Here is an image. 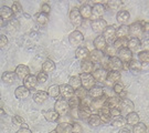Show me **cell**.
Listing matches in <instances>:
<instances>
[{
  "label": "cell",
  "instance_id": "obj_1",
  "mask_svg": "<svg viewBox=\"0 0 149 133\" xmlns=\"http://www.w3.org/2000/svg\"><path fill=\"white\" fill-rule=\"evenodd\" d=\"M82 87L86 90H91L93 87H95V79L91 73H82L80 75Z\"/></svg>",
  "mask_w": 149,
  "mask_h": 133
},
{
  "label": "cell",
  "instance_id": "obj_2",
  "mask_svg": "<svg viewBox=\"0 0 149 133\" xmlns=\"http://www.w3.org/2000/svg\"><path fill=\"white\" fill-rule=\"evenodd\" d=\"M70 110L71 109H70L68 101L63 100V99H59L58 101L55 102V104H54V111L58 112L60 115H64V114L69 113Z\"/></svg>",
  "mask_w": 149,
  "mask_h": 133
},
{
  "label": "cell",
  "instance_id": "obj_3",
  "mask_svg": "<svg viewBox=\"0 0 149 133\" xmlns=\"http://www.w3.org/2000/svg\"><path fill=\"white\" fill-rule=\"evenodd\" d=\"M107 98H108V96H105V94H103L101 98L93 99V100L91 101V104H90L91 110H92V111H100L102 108L105 106V104H106Z\"/></svg>",
  "mask_w": 149,
  "mask_h": 133
},
{
  "label": "cell",
  "instance_id": "obj_4",
  "mask_svg": "<svg viewBox=\"0 0 149 133\" xmlns=\"http://www.w3.org/2000/svg\"><path fill=\"white\" fill-rule=\"evenodd\" d=\"M70 21L72 23V26L75 27V28H77V27H80L82 25L83 18L81 16L80 10L77 8H74V9L71 10V12H70Z\"/></svg>",
  "mask_w": 149,
  "mask_h": 133
},
{
  "label": "cell",
  "instance_id": "obj_5",
  "mask_svg": "<svg viewBox=\"0 0 149 133\" xmlns=\"http://www.w3.org/2000/svg\"><path fill=\"white\" fill-rule=\"evenodd\" d=\"M134 103L129 99H126V98H124L120 100V103H119V106H118V109L120 110V113H124V114H126L127 115L128 113H130V112H134Z\"/></svg>",
  "mask_w": 149,
  "mask_h": 133
},
{
  "label": "cell",
  "instance_id": "obj_6",
  "mask_svg": "<svg viewBox=\"0 0 149 133\" xmlns=\"http://www.w3.org/2000/svg\"><path fill=\"white\" fill-rule=\"evenodd\" d=\"M83 40H84V36L79 30H75L69 36V41L72 47H79L83 42Z\"/></svg>",
  "mask_w": 149,
  "mask_h": 133
},
{
  "label": "cell",
  "instance_id": "obj_7",
  "mask_svg": "<svg viewBox=\"0 0 149 133\" xmlns=\"http://www.w3.org/2000/svg\"><path fill=\"white\" fill-rule=\"evenodd\" d=\"M105 6L102 5V4H95V5L92 7V17L91 19L97 20V19H101V17L105 13Z\"/></svg>",
  "mask_w": 149,
  "mask_h": 133
},
{
  "label": "cell",
  "instance_id": "obj_8",
  "mask_svg": "<svg viewBox=\"0 0 149 133\" xmlns=\"http://www.w3.org/2000/svg\"><path fill=\"white\" fill-rule=\"evenodd\" d=\"M92 30L96 33H102V32L105 31V29L107 28V22L104 19H97L92 22Z\"/></svg>",
  "mask_w": 149,
  "mask_h": 133
},
{
  "label": "cell",
  "instance_id": "obj_9",
  "mask_svg": "<svg viewBox=\"0 0 149 133\" xmlns=\"http://www.w3.org/2000/svg\"><path fill=\"white\" fill-rule=\"evenodd\" d=\"M118 59L122 61L123 63H129L133 60V52L128 48L120 49L118 52Z\"/></svg>",
  "mask_w": 149,
  "mask_h": 133
},
{
  "label": "cell",
  "instance_id": "obj_10",
  "mask_svg": "<svg viewBox=\"0 0 149 133\" xmlns=\"http://www.w3.org/2000/svg\"><path fill=\"white\" fill-rule=\"evenodd\" d=\"M120 78H122V75H120L119 71H108L105 81H106L107 84L112 85V84H115V83L119 82Z\"/></svg>",
  "mask_w": 149,
  "mask_h": 133
},
{
  "label": "cell",
  "instance_id": "obj_11",
  "mask_svg": "<svg viewBox=\"0 0 149 133\" xmlns=\"http://www.w3.org/2000/svg\"><path fill=\"white\" fill-rule=\"evenodd\" d=\"M60 94L69 100L72 96H75V91L70 84H62L60 85Z\"/></svg>",
  "mask_w": 149,
  "mask_h": 133
},
{
  "label": "cell",
  "instance_id": "obj_12",
  "mask_svg": "<svg viewBox=\"0 0 149 133\" xmlns=\"http://www.w3.org/2000/svg\"><path fill=\"white\" fill-rule=\"evenodd\" d=\"M141 32H143V29L139 22H134L128 27V33L133 36V38H138V36L141 34Z\"/></svg>",
  "mask_w": 149,
  "mask_h": 133
},
{
  "label": "cell",
  "instance_id": "obj_13",
  "mask_svg": "<svg viewBox=\"0 0 149 133\" xmlns=\"http://www.w3.org/2000/svg\"><path fill=\"white\" fill-rule=\"evenodd\" d=\"M15 72H16L17 77H18L19 79L24 80L28 75H30V69L28 68L27 65H24V64H20V65H18L16 68V71H15Z\"/></svg>",
  "mask_w": 149,
  "mask_h": 133
},
{
  "label": "cell",
  "instance_id": "obj_14",
  "mask_svg": "<svg viewBox=\"0 0 149 133\" xmlns=\"http://www.w3.org/2000/svg\"><path fill=\"white\" fill-rule=\"evenodd\" d=\"M38 83H39V82H38L37 75H29L26 79L23 80V85H24L27 89H29V90L34 89V88H36V85H37Z\"/></svg>",
  "mask_w": 149,
  "mask_h": 133
},
{
  "label": "cell",
  "instance_id": "obj_15",
  "mask_svg": "<svg viewBox=\"0 0 149 133\" xmlns=\"http://www.w3.org/2000/svg\"><path fill=\"white\" fill-rule=\"evenodd\" d=\"M103 33H104V36H103V37L105 38L106 43L112 42L113 40L115 39V37H116V29H115V27L114 26L107 27L106 29H105V31L103 32Z\"/></svg>",
  "mask_w": 149,
  "mask_h": 133
},
{
  "label": "cell",
  "instance_id": "obj_16",
  "mask_svg": "<svg viewBox=\"0 0 149 133\" xmlns=\"http://www.w3.org/2000/svg\"><path fill=\"white\" fill-rule=\"evenodd\" d=\"M30 94V90L27 89L24 85H21V87H18L15 91V96H16L17 99H20V100H23V99H27Z\"/></svg>",
  "mask_w": 149,
  "mask_h": 133
},
{
  "label": "cell",
  "instance_id": "obj_17",
  "mask_svg": "<svg viewBox=\"0 0 149 133\" xmlns=\"http://www.w3.org/2000/svg\"><path fill=\"white\" fill-rule=\"evenodd\" d=\"M77 112H79V118L82 120H87L92 115V110L90 106H80L77 109Z\"/></svg>",
  "mask_w": 149,
  "mask_h": 133
},
{
  "label": "cell",
  "instance_id": "obj_18",
  "mask_svg": "<svg viewBox=\"0 0 149 133\" xmlns=\"http://www.w3.org/2000/svg\"><path fill=\"white\" fill-rule=\"evenodd\" d=\"M109 69L111 71H119L123 69V62L118 59V57L109 58Z\"/></svg>",
  "mask_w": 149,
  "mask_h": 133
},
{
  "label": "cell",
  "instance_id": "obj_19",
  "mask_svg": "<svg viewBox=\"0 0 149 133\" xmlns=\"http://www.w3.org/2000/svg\"><path fill=\"white\" fill-rule=\"evenodd\" d=\"M49 94L48 92H44V91H38L37 93H34L33 96V101L38 103V104H42L44 102L48 100Z\"/></svg>",
  "mask_w": 149,
  "mask_h": 133
},
{
  "label": "cell",
  "instance_id": "obj_20",
  "mask_svg": "<svg viewBox=\"0 0 149 133\" xmlns=\"http://www.w3.org/2000/svg\"><path fill=\"white\" fill-rule=\"evenodd\" d=\"M17 80V75L16 72H11V71H8V72H5L2 75V82L6 83V84H13Z\"/></svg>",
  "mask_w": 149,
  "mask_h": 133
},
{
  "label": "cell",
  "instance_id": "obj_21",
  "mask_svg": "<svg viewBox=\"0 0 149 133\" xmlns=\"http://www.w3.org/2000/svg\"><path fill=\"white\" fill-rule=\"evenodd\" d=\"M75 56H76V58L79 59V60L84 61V60H87V58L90 57V51H88L87 48H85V47H81V48L76 49Z\"/></svg>",
  "mask_w": 149,
  "mask_h": 133
},
{
  "label": "cell",
  "instance_id": "obj_22",
  "mask_svg": "<svg viewBox=\"0 0 149 133\" xmlns=\"http://www.w3.org/2000/svg\"><path fill=\"white\" fill-rule=\"evenodd\" d=\"M90 58H91V61L93 63H100L102 60H103V58H104V52L95 49L92 52H90Z\"/></svg>",
  "mask_w": 149,
  "mask_h": 133
},
{
  "label": "cell",
  "instance_id": "obj_23",
  "mask_svg": "<svg viewBox=\"0 0 149 133\" xmlns=\"http://www.w3.org/2000/svg\"><path fill=\"white\" fill-rule=\"evenodd\" d=\"M117 21L120 23V25H125V23H127L128 20L130 19V13L128 12L127 10H119L117 12Z\"/></svg>",
  "mask_w": 149,
  "mask_h": 133
},
{
  "label": "cell",
  "instance_id": "obj_24",
  "mask_svg": "<svg viewBox=\"0 0 149 133\" xmlns=\"http://www.w3.org/2000/svg\"><path fill=\"white\" fill-rule=\"evenodd\" d=\"M33 19L34 21L37 22L39 26H45L49 21L48 15H44L43 12H38L33 16Z\"/></svg>",
  "mask_w": 149,
  "mask_h": 133
},
{
  "label": "cell",
  "instance_id": "obj_25",
  "mask_svg": "<svg viewBox=\"0 0 149 133\" xmlns=\"http://www.w3.org/2000/svg\"><path fill=\"white\" fill-rule=\"evenodd\" d=\"M98 115H100V118H101L102 122L107 123V122H109V121H111V112H109V109H108L106 106H103L101 110H100Z\"/></svg>",
  "mask_w": 149,
  "mask_h": 133
},
{
  "label": "cell",
  "instance_id": "obj_26",
  "mask_svg": "<svg viewBox=\"0 0 149 133\" xmlns=\"http://www.w3.org/2000/svg\"><path fill=\"white\" fill-rule=\"evenodd\" d=\"M94 47L96 50H100V51H104V49L106 47V40L103 36H98L95 38L94 40Z\"/></svg>",
  "mask_w": 149,
  "mask_h": 133
},
{
  "label": "cell",
  "instance_id": "obj_27",
  "mask_svg": "<svg viewBox=\"0 0 149 133\" xmlns=\"http://www.w3.org/2000/svg\"><path fill=\"white\" fill-rule=\"evenodd\" d=\"M93 78L95 79V81L97 80V81H100V82H102V81H105L106 80V75H107V71L104 69H97V70H94L93 71Z\"/></svg>",
  "mask_w": 149,
  "mask_h": 133
},
{
  "label": "cell",
  "instance_id": "obj_28",
  "mask_svg": "<svg viewBox=\"0 0 149 133\" xmlns=\"http://www.w3.org/2000/svg\"><path fill=\"white\" fill-rule=\"evenodd\" d=\"M0 16H1V19L8 20V19H11V18H12L13 11H12V9L9 8V7L3 6V7H1V9H0Z\"/></svg>",
  "mask_w": 149,
  "mask_h": 133
},
{
  "label": "cell",
  "instance_id": "obj_29",
  "mask_svg": "<svg viewBox=\"0 0 149 133\" xmlns=\"http://www.w3.org/2000/svg\"><path fill=\"white\" fill-rule=\"evenodd\" d=\"M81 69L83 73H91L94 69V63L91 60H84L81 62Z\"/></svg>",
  "mask_w": 149,
  "mask_h": 133
},
{
  "label": "cell",
  "instance_id": "obj_30",
  "mask_svg": "<svg viewBox=\"0 0 149 133\" xmlns=\"http://www.w3.org/2000/svg\"><path fill=\"white\" fill-rule=\"evenodd\" d=\"M88 94L91 98L93 99H97V98H101L104 94V89L102 87H93L91 90H88Z\"/></svg>",
  "mask_w": 149,
  "mask_h": 133
},
{
  "label": "cell",
  "instance_id": "obj_31",
  "mask_svg": "<svg viewBox=\"0 0 149 133\" xmlns=\"http://www.w3.org/2000/svg\"><path fill=\"white\" fill-rule=\"evenodd\" d=\"M80 13L82 18H84V19H91V17H92V7H90L88 5H83L81 7L80 9Z\"/></svg>",
  "mask_w": 149,
  "mask_h": 133
},
{
  "label": "cell",
  "instance_id": "obj_32",
  "mask_svg": "<svg viewBox=\"0 0 149 133\" xmlns=\"http://www.w3.org/2000/svg\"><path fill=\"white\" fill-rule=\"evenodd\" d=\"M42 69L45 73H51V72H53L54 70H55V63H54L52 60L47 59V60L43 62Z\"/></svg>",
  "mask_w": 149,
  "mask_h": 133
},
{
  "label": "cell",
  "instance_id": "obj_33",
  "mask_svg": "<svg viewBox=\"0 0 149 133\" xmlns=\"http://www.w3.org/2000/svg\"><path fill=\"white\" fill-rule=\"evenodd\" d=\"M120 100L118 96H111V98H107V101L105 106L108 108V109H113V108H118L119 106V103H120Z\"/></svg>",
  "mask_w": 149,
  "mask_h": 133
},
{
  "label": "cell",
  "instance_id": "obj_34",
  "mask_svg": "<svg viewBox=\"0 0 149 133\" xmlns=\"http://www.w3.org/2000/svg\"><path fill=\"white\" fill-rule=\"evenodd\" d=\"M127 43H128V39L127 38H120V39H116L113 46L116 50H120V49L127 48Z\"/></svg>",
  "mask_w": 149,
  "mask_h": 133
},
{
  "label": "cell",
  "instance_id": "obj_35",
  "mask_svg": "<svg viewBox=\"0 0 149 133\" xmlns=\"http://www.w3.org/2000/svg\"><path fill=\"white\" fill-rule=\"evenodd\" d=\"M111 124H112L114 128H124L125 125H126V120L124 119L123 117H115L113 119L112 121H111Z\"/></svg>",
  "mask_w": 149,
  "mask_h": 133
},
{
  "label": "cell",
  "instance_id": "obj_36",
  "mask_svg": "<svg viewBox=\"0 0 149 133\" xmlns=\"http://www.w3.org/2000/svg\"><path fill=\"white\" fill-rule=\"evenodd\" d=\"M126 122L130 125H135L139 122V115L136 112H130L126 115Z\"/></svg>",
  "mask_w": 149,
  "mask_h": 133
},
{
  "label": "cell",
  "instance_id": "obj_37",
  "mask_svg": "<svg viewBox=\"0 0 149 133\" xmlns=\"http://www.w3.org/2000/svg\"><path fill=\"white\" fill-rule=\"evenodd\" d=\"M141 46V42H140V40H139L138 38H132V39H129L128 40V43H127V48L130 50V51H133V50H137Z\"/></svg>",
  "mask_w": 149,
  "mask_h": 133
},
{
  "label": "cell",
  "instance_id": "obj_38",
  "mask_svg": "<svg viewBox=\"0 0 149 133\" xmlns=\"http://www.w3.org/2000/svg\"><path fill=\"white\" fill-rule=\"evenodd\" d=\"M87 122L90 124L91 127H93V128H96V127H98L100 124H101V118L98 114H94V113H92V115H91L88 119H87Z\"/></svg>",
  "mask_w": 149,
  "mask_h": 133
},
{
  "label": "cell",
  "instance_id": "obj_39",
  "mask_svg": "<svg viewBox=\"0 0 149 133\" xmlns=\"http://www.w3.org/2000/svg\"><path fill=\"white\" fill-rule=\"evenodd\" d=\"M72 124H70V123H61L58 125V128L55 129L58 133H72Z\"/></svg>",
  "mask_w": 149,
  "mask_h": 133
},
{
  "label": "cell",
  "instance_id": "obj_40",
  "mask_svg": "<svg viewBox=\"0 0 149 133\" xmlns=\"http://www.w3.org/2000/svg\"><path fill=\"white\" fill-rule=\"evenodd\" d=\"M44 118L49 122H55L60 118V114L56 111H48L44 113Z\"/></svg>",
  "mask_w": 149,
  "mask_h": 133
},
{
  "label": "cell",
  "instance_id": "obj_41",
  "mask_svg": "<svg viewBox=\"0 0 149 133\" xmlns=\"http://www.w3.org/2000/svg\"><path fill=\"white\" fill-rule=\"evenodd\" d=\"M127 36H128V26L122 25L116 30V37H117V39H120V38H127Z\"/></svg>",
  "mask_w": 149,
  "mask_h": 133
},
{
  "label": "cell",
  "instance_id": "obj_42",
  "mask_svg": "<svg viewBox=\"0 0 149 133\" xmlns=\"http://www.w3.org/2000/svg\"><path fill=\"white\" fill-rule=\"evenodd\" d=\"M69 84L73 88V89H79L80 87H82V83H81V78L77 77V75H73L71 77L69 80Z\"/></svg>",
  "mask_w": 149,
  "mask_h": 133
},
{
  "label": "cell",
  "instance_id": "obj_43",
  "mask_svg": "<svg viewBox=\"0 0 149 133\" xmlns=\"http://www.w3.org/2000/svg\"><path fill=\"white\" fill-rule=\"evenodd\" d=\"M48 94L51 98H58L60 96V85L58 84L51 85L48 90Z\"/></svg>",
  "mask_w": 149,
  "mask_h": 133
},
{
  "label": "cell",
  "instance_id": "obj_44",
  "mask_svg": "<svg viewBox=\"0 0 149 133\" xmlns=\"http://www.w3.org/2000/svg\"><path fill=\"white\" fill-rule=\"evenodd\" d=\"M143 68V64L140 63L137 60H132L129 62V70L133 71V72H139Z\"/></svg>",
  "mask_w": 149,
  "mask_h": 133
},
{
  "label": "cell",
  "instance_id": "obj_45",
  "mask_svg": "<svg viewBox=\"0 0 149 133\" xmlns=\"http://www.w3.org/2000/svg\"><path fill=\"white\" fill-rule=\"evenodd\" d=\"M68 103H69L70 109H79V106H81V100L77 96H74L68 100Z\"/></svg>",
  "mask_w": 149,
  "mask_h": 133
},
{
  "label": "cell",
  "instance_id": "obj_46",
  "mask_svg": "<svg viewBox=\"0 0 149 133\" xmlns=\"http://www.w3.org/2000/svg\"><path fill=\"white\" fill-rule=\"evenodd\" d=\"M133 132L134 133H147V127H146V124H144V123L138 122L137 124L134 125Z\"/></svg>",
  "mask_w": 149,
  "mask_h": 133
},
{
  "label": "cell",
  "instance_id": "obj_47",
  "mask_svg": "<svg viewBox=\"0 0 149 133\" xmlns=\"http://www.w3.org/2000/svg\"><path fill=\"white\" fill-rule=\"evenodd\" d=\"M104 53H106V57H109V58H113V57H116L115 54L117 53V50L114 48V46L112 44H108L105 47L104 49Z\"/></svg>",
  "mask_w": 149,
  "mask_h": 133
},
{
  "label": "cell",
  "instance_id": "obj_48",
  "mask_svg": "<svg viewBox=\"0 0 149 133\" xmlns=\"http://www.w3.org/2000/svg\"><path fill=\"white\" fill-rule=\"evenodd\" d=\"M88 94V91L84 89L83 87H80L79 89H76L75 90V96H77L80 100H83V99H85L86 96Z\"/></svg>",
  "mask_w": 149,
  "mask_h": 133
},
{
  "label": "cell",
  "instance_id": "obj_49",
  "mask_svg": "<svg viewBox=\"0 0 149 133\" xmlns=\"http://www.w3.org/2000/svg\"><path fill=\"white\" fill-rule=\"evenodd\" d=\"M106 7L109 8L111 10H118V9L122 7V2L118 1V0H111V1L107 2Z\"/></svg>",
  "mask_w": 149,
  "mask_h": 133
},
{
  "label": "cell",
  "instance_id": "obj_50",
  "mask_svg": "<svg viewBox=\"0 0 149 133\" xmlns=\"http://www.w3.org/2000/svg\"><path fill=\"white\" fill-rule=\"evenodd\" d=\"M138 61L140 63H148L149 61V52L148 51H141L138 54Z\"/></svg>",
  "mask_w": 149,
  "mask_h": 133
},
{
  "label": "cell",
  "instance_id": "obj_51",
  "mask_svg": "<svg viewBox=\"0 0 149 133\" xmlns=\"http://www.w3.org/2000/svg\"><path fill=\"white\" fill-rule=\"evenodd\" d=\"M12 123L18 127H22V125H24V120L20 115H15V117H12Z\"/></svg>",
  "mask_w": 149,
  "mask_h": 133
},
{
  "label": "cell",
  "instance_id": "obj_52",
  "mask_svg": "<svg viewBox=\"0 0 149 133\" xmlns=\"http://www.w3.org/2000/svg\"><path fill=\"white\" fill-rule=\"evenodd\" d=\"M37 79L39 83H45L48 80V73H45L44 71H41L37 75Z\"/></svg>",
  "mask_w": 149,
  "mask_h": 133
},
{
  "label": "cell",
  "instance_id": "obj_53",
  "mask_svg": "<svg viewBox=\"0 0 149 133\" xmlns=\"http://www.w3.org/2000/svg\"><path fill=\"white\" fill-rule=\"evenodd\" d=\"M114 92L116 94H120L122 92H124V84L120 83V82H117L114 84Z\"/></svg>",
  "mask_w": 149,
  "mask_h": 133
},
{
  "label": "cell",
  "instance_id": "obj_54",
  "mask_svg": "<svg viewBox=\"0 0 149 133\" xmlns=\"http://www.w3.org/2000/svg\"><path fill=\"white\" fill-rule=\"evenodd\" d=\"M11 9L13 11V13H19L22 10V6L20 5V2H13L11 6Z\"/></svg>",
  "mask_w": 149,
  "mask_h": 133
},
{
  "label": "cell",
  "instance_id": "obj_55",
  "mask_svg": "<svg viewBox=\"0 0 149 133\" xmlns=\"http://www.w3.org/2000/svg\"><path fill=\"white\" fill-rule=\"evenodd\" d=\"M72 127H73L72 133H83V128H82V125H81L80 123L75 122Z\"/></svg>",
  "mask_w": 149,
  "mask_h": 133
},
{
  "label": "cell",
  "instance_id": "obj_56",
  "mask_svg": "<svg viewBox=\"0 0 149 133\" xmlns=\"http://www.w3.org/2000/svg\"><path fill=\"white\" fill-rule=\"evenodd\" d=\"M109 112H111V117H113V118L122 115V113H120V110H119L118 108H113V109H109Z\"/></svg>",
  "mask_w": 149,
  "mask_h": 133
},
{
  "label": "cell",
  "instance_id": "obj_57",
  "mask_svg": "<svg viewBox=\"0 0 149 133\" xmlns=\"http://www.w3.org/2000/svg\"><path fill=\"white\" fill-rule=\"evenodd\" d=\"M8 43V39L5 34H0V48L3 49Z\"/></svg>",
  "mask_w": 149,
  "mask_h": 133
},
{
  "label": "cell",
  "instance_id": "obj_58",
  "mask_svg": "<svg viewBox=\"0 0 149 133\" xmlns=\"http://www.w3.org/2000/svg\"><path fill=\"white\" fill-rule=\"evenodd\" d=\"M50 11H51V8H50V6H49L48 4H43V5L41 6V12H43L44 15H49Z\"/></svg>",
  "mask_w": 149,
  "mask_h": 133
},
{
  "label": "cell",
  "instance_id": "obj_59",
  "mask_svg": "<svg viewBox=\"0 0 149 133\" xmlns=\"http://www.w3.org/2000/svg\"><path fill=\"white\" fill-rule=\"evenodd\" d=\"M141 23L144 25V27H141V29H143L145 32H148V30H149V23L148 22H141Z\"/></svg>",
  "mask_w": 149,
  "mask_h": 133
},
{
  "label": "cell",
  "instance_id": "obj_60",
  "mask_svg": "<svg viewBox=\"0 0 149 133\" xmlns=\"http://www.w3.org/2000/svg\"><path fill=\"white\" fill-rule=\"evenodd\" d=\"M17 133H32L28 128H21Z\"/></svg>",
  "mask_w": 149,
  "mask_h": 133
},
{
  "label": "cell",
  "instance_id": "obj_61",
  "mask_svg": "<svg viewBox=\"0 0 149 133\" xmlns=\"http://www.w3.org/2000/svg\"><path fill=\"white\" fill-rule=\"evenodd\" d=\"M119 133H132V132H130L128 129H124V128H123L122 130L119 131Z\"/></svg>",
  "mask_w": 149,
  "mask_h": 133
},
{
  "label": "cell",
  "instance_id": "obj_62",
  "mask_svg": "<svg viewBox=\"0 0 149 133\" xmlns=\"http://www.w3.org/2000/svg\"><path fill=\"white\" fill-rule=\"evenodd\" d=\"M123 69H124V70L129 69V63H123Z\"/></svg>",
  "mask_w": 149,
  "mask_h": 133
},
{
  "label": "cell",
  "instance_id": "obj_63",
  "mask_svg": "<svg viewBox=\"0 0 149 133\" xmlns=\"http://www.w3.org/2000/svg\"><path fill=\"white\" fill-rule=\"evenodd\" d=\"M0 112H1V117H3V115H6V113L3 112V109H2V108H1V111H0Z\"/></svg>",
  "mask_w": 149,
  "mask_h": 133
},
{
  "label": "cell",
  "instance_id": "obj_64",
  "mask_svg": "<svg viewBox=\"0 0 149 133\" xmlns=\"http://www.w3.org/2000/svg\"><path fill=\"white\" fill-rule=\"evenodd\" d=\"M50 133H58V131H56V130H53V131H51Z\"/></svg>",
  "mask_w": 149,
  "mask_h": 133
}]
</instances>
